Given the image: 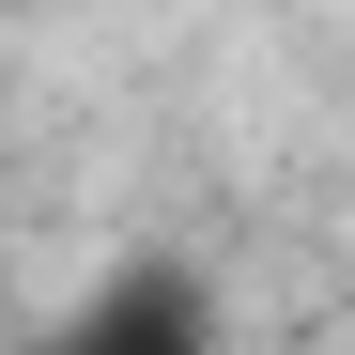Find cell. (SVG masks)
I'll return each instance as SVG.
<instances>
[{
	"instance_id": "cell-1",
	"label": "cell",
	"mask_w": 355,
	"mask_h": 355,
	"mask_svg": "<svg viewBox=\"0 0 355 355\" xmlns=\"http://www.w3.org/2000/svg\"><path fill=\"white\" fill-rule=\"evenodd\" d=\"M46 355H216V324H201V293L186 278H108L93 293V309H62V340H46Z\"/></svg>"
}]
</instances>
